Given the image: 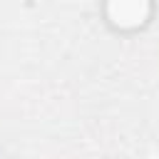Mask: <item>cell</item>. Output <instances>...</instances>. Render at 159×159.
Masks as SVG:
<instances>
[{
	"instance_id": "1",
	"label": "cell",
	"mask_w": 159,
	"mask_h": 159,
	"mask_svg": "<svg viewBox=\"0 0 159 159\" xmlns=\"http://www.w3.org/2000/svg\"><path fill=\"white\" fill-rule=\"evenodd\" d=\"M104 17L117 30H137L152 17V0H104Z\"/></svg>"
}]
</instances>
